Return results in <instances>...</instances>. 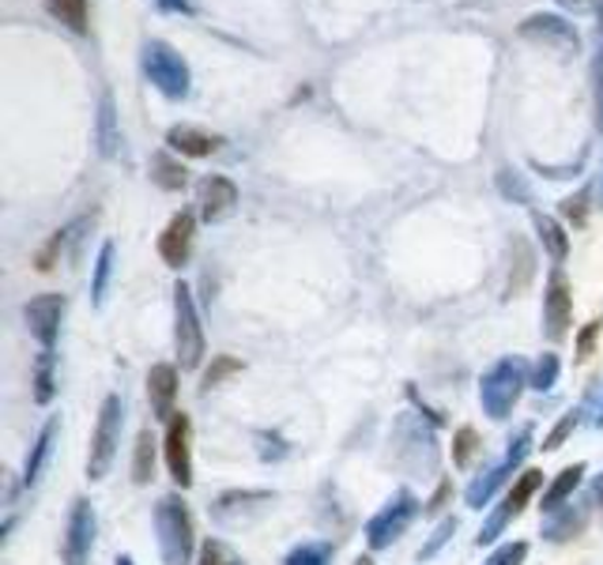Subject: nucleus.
I'll use <instances>...</instances> for the list:
<instances>
[{
	"mask_svg": "<svg viewBox=\"0 0 603 565\" xmlns=\"http://www.w3.org/2000/svg\"><path fill=\"white\" fill-rule=\"evenodd\" d=\"M155 536L163 565H193L196 551V524L181 495H163L155 505Z\"/></svg>",
	"mask_w": 603,
	"mask_h": 565,
	"instance_id": "obj_1",
	"label": "nucleus"
},
{
	"mask_svg": "<svg viewBox=\"0 0 603 565\" xmlns=\"http://www.w3.org/2000/svg\"><path fill=\"white\" fill-rule=\"evenodd\" d=\"M528 388V365L521 362L517 355L510 358H498L479 381V403L495 423H505L517 408L521 393Z\"/></svg>",
	"mask_w": 603,
	"mask_h": 565,
	"instance_id": "obj_2",
	"label": "nucleus"
},
{
	"mask_svg": "<svg viewBox=\"0 0 603 565\" xmlns=\"http://www.w3.org/2000/svg\"><path fill=\"white\" fill-rule=\"evenodd\" d=\"M121 426H125V400L117 393H110L99 408L91 429V449H87V479L102 483L110 475L117 460V445H121Z\"/></svg>",
	"mask_w": 603,
	"mask_h": 565,
	"instance_id": "obj_3",
	"label": "nucleus"
},
{
	"mask_svg": "<svg viewBox=\"0 0 603 565\" xmlns=\"http://www.w3.org/2000/svg\"><path fill=\"white\" fill-rule=\"evenodd\" d=\"M174 351H178L181 370H196L208 351V339H204V324L196 313V301L189 283L174 286Z\"/></svg>",
	"mask_w": 603,
	"mask_h": 565,
	"instance_id": "obj_4",
	"label": "nucleus"
},
{
	"mask_svg": "<svg viewBox=\"0 0 603 565\" xmlns=\"http://www.w3.org/2000/svg\"><path fill=\"white\" fill-rule=\"evenodd\" d=\"M528 452H531V423H525L513 434V441H510V449H505V457L498 460V464H490L487 472L483 475H475L472 483H467V490H464V501H467V509H483V505H490V498H495V490L502 487V483H510L513 479V472H521V464L528 460Z\"/></svg>",
	"mask_w": 603,
	"mask_h": 565,
	"instance_id": "obj_5",
	"label": "nucleus"
},
{
	"mask_svg": "<svg viewBox=\"0 0 603 565\" xmlns=\"http://www.w3.org/2000/svg\"><path fill=\"white\" fill-rule=\"evenodd\" d=\"M144 72L151 84L158 87V94H166V99H185L189 94V65L170 42L151 38L144 46Z\"/></svg>",
	"mask_w": 603,
	"mask_h": 565,
	"instance_id": "obj_6",
	"label": "nucleus"
},
{
	"mask_svg": "<svg viewBox=\"0 0 603 565\" xmlns=\"http://www.w3.org/2000/svg\"><path fill=\"white\" fill-rule=\"evenodd\" d=\"M415 516H419V498L411 495V490H396V495L385 501V509L370 516V524H367L370 551H385V547H393L396 539L411 528Z\"/></svg>",
	"mask_w": 603,
	"mask_h": 565,
	"instance_id": "obj_7",
	"label": "nucleus"
},
{
	"mask_svg": "<svg viewBox=\"0 0 603 565\" xmlns=\"http://www.w3.org/2000/svg\"><path fill=\"white\" fill-rule=\"evenodd\" d=\"M539 487H543V472H536V467H528V472H521L517 479H513L510 495L502 498V505H498L495 513H490V521L479 528V536H475V547L495 543V539L502 536V531L510 528V524L517 521L521 513H525V505H528L531 495H536Z\"/></svg>",
	"mask_w": 603,
	"mask_h": 565,
	"instance_id": "obj_8",
	"label": "nucleus"
},
{
	"mask_svg": "<svg viewBox=\"0 0 603 565\" xmlns=\"http://www.w3.org/2000/svg\"><path fill=\"white\" fill-rule=\"evenodd\" d=\"M94 536H99V516L87 498H76L65 521V539H61V558L65 565H91Z\"/></svg>",
	"mask_w": 603,
	"mask_h": 565,
	"instance_id": "obj_9",
	"label": "nucleus"
},
{
	"mask_svg": "<svg viewBox=\"0 0 603 565\" xmlns=\"http://www.w3.org/2000/svg\"><path fill=\"white\" fill-rule=\"evenodd\" d=\"M163 457L166 467H170V479L178 483L181 490L193 487V419L185 411L166 423V437H163Z\"/></svg>",
	"mask_w": 603,
	"mask_h": 565,
	"instance_id": "obj_10",
	"label": "nucleus"
},
{
	"mask_svg": "<svg viewBox=\"0 0 603 565\" xmlns=\"http://www.w3.org/2000/svg\"><path fill=\"white\" fill-rule=\"evenodd\" d=\"M65 309H68V298L65 294H53V291L38 294V298H30L27 306H23V321H27L30 336L42 344V351H53V347H57Z\"/></svg>",
	"mask_w": 603,
	"mask_h": 565,
	"instance_id": "obj_11",
	"label": "nucleus"
},
{
	"mask_svg": "<svg viewBox=\"0 0 603 565\" xmlns=\"http://www.w3.org/2000/svg\"><path fill=\"white\" fill-rule=\"evenodd\" d=\"M569 324H574V291H569V280L554 268L551 280H547L543 291V332L551 344H562L569 336Z\"/></svg>",
	"mask_w": 603,
	"mask_h": 565,
	"instance_id": "obj_12",
	"label": "nucleus"
},
{
	"mask_svg": "<svg viewBox=\"0 0 603 565\" xmlns=\"http://www.w3.org/2000/svg\"><path fill=\"white\" fill-rule=\"evenodd\" d=\"M147 403H151V415L158 419V423H170L178 411H174V403H178V365L170 362H155L147 370Z\"/></svg>",
	"mask_w": 603,
	"mask_h": 565,
	"instance_id": "obj_13",
	"label": "nucleus"
},
{
	"mask_svg": "<svg viewBox=\"0 0 603 565\" xmlns=\"http://www.w3.org/2000/svg\"><path fill=\"white\" fill-rule=\"evenodd\" d=\"M193 234H196V219L193 211H178L166 230L158 234V257L166 260V268H181L193 253Z\"/></svg>",
	"mask_w": 603,
	"mask_h": 565,
	"instance_id": "obj_14",
	"label": "nucleus"
},
{
	"mask_svg": "<svg viewBox=\"0 0 603 565\" xmlns=\"http://www.w3.org/2000/svg\"><path fill=\"white\" fill-rule=\"evenodd\" d=\"M196 204H201L204 222H223L238 204V185L223 174H208L196 189Z\"/></svg>",
	"mask_w": 603,
	"mask_h": 565,
	"instance_id": "obj_15",
	"label": "nucleus"
},
{
	"mask_svg": "<svg viewBox=\"0 0 603 565\" xmlns=\"http://www.w3.org/2000/svg\"><path fill=\"white\" fill-rule=\"evenodd\" d=\"M589 501H566L562 509H554L543 521V539L547 543H566V539H577L585 528H589Z\"/></svg>",
	"mask_w": 603,
	"mask_h": 565,
	"instance_id": "obj_16",
	"label": "nucleus"
},
{
	"mask_svg": "<svg viewBox=\"0 0 603 565\" xmlns=\"http://www.w3.org/2000/svg\"><path fill=\"white\" fill-rule=\"evenodd\" d=\"M57 434H61V415H50L27 452V464H23V487H35V483L42 479L46 464H50V457H53V445H57Z\"/></svg>",
	"mask_w": 603,
	"mask_h": 565,
	"instance_id": "obj_17",
	"label": "nucleus"
},
{
	"mask_svg": "<svg viewBox=\"0 0 603 565\" xmlns=\"http://www.w3.org/2000/svg\"><path fill=\"white\" fill-rule=\"evenodd\" d=\"M521 35L525 38H536V42H547V46H566V50H577V30L569 27L566 20H559V15H528L525 23H521Z\"/></svg>",
	"mask_w": 603,
	"mask_h": 565,
	"instance_id": "obj_18",
	"label": "nucleus"
},
{
	"mask_svg": "<svg viewBox=\"0 0 603 565\" xmlns=\"http://www.w3.org/2000/svg\"><path fill=\"white\" fill-rule=\"evenodd\" d=\"M166 143H170V151H178V155L204 158V155H211V151L223 147V137H211V132L189 129V125H174V129L166 132Z\"/></svg>",
	"mask_w": 603,
	"mask_h": 565,
	"instance_id": "obj_19",
	"label": "nucleus"
},
{
	"mask_svg": "<svg viewBox=\"0 0 603 565\" xmlns=\"http://www.w3.org/2000/svg\"><path fill=\"white\" fill-rule=\"evenodd\" d=\"M585 472H589V467H585V464H569V467H562V472L551 479V487L543 490V501H539V509H543V513L551 516L554 509H562V505H566V501H574L577 487H581V479H585Z\"/></svg>",
	"mask_w": 603,
	"mask_h": 565,
	"instance_id": "obj_20",
	"label": "nucleus"
},
{
	"mask_svg": "<svg viewBox=\"0 0 603 565\" xmlns=\"http://www.w3.org/2000/svg\"><path fill=\"white\" fill-rule=\"evenodd\" d=\"M272 501V490H227L219 495V501L211 505V516L216 521H234V513H245V509H260Z\"/></svg>",
	"mask_w": 603,
	"mask_h": 565,
	"instance_id": "obj_21",
	"label": "nucleus"
},
{
	"mask_svg": "<svg viewBox=\"0 0 603 565\" xmlns=\"http://www.w3.org/2000/svg\"><path fill=\"white\" fill-rule=\"evenodd\" d=\"M531 227H536V234H539V242H543L547 257L562 265V260L569 257V234L562 230V222L551 219V215H543V211H531Z\"/></svg>",
	"mask_w": 603,
	"mask_h": 565,
	"instance_id": "obj_22",
	"label": "nucleus"
},
{
	"mask_svg": "<svg viewBox=\"0 0 603 565\" xmlns=\"http://www.w3.org/2000/svg\"><path fill=\"white\" fill-rule=\"evenodd\" d=\"M87 215L84 219H76L73 227H65V230H57V234L50 237V242L42 245V249H38V257H35V265H38V272H53V268L61 265V257H65V249H68V242H76L79 237V230L87 227Z\"/></svg>",
	"mask_w": 603,
	"mask_h": 565,
	"instance_id": "obj_23",
	"label": "nucleus"
},
{
	"mask_svg": "<svg viewBox=\"0 0 603 565\" xmlns=\"http://www.w3.org/2000/svg\"><path fill=\"white\" fill-rule=\"evenodd\" d=\"M151 181H155L158 189H166V193H181V189L189 185V170L174 155L158 151V155H151Z\"/></svg>",
	"mask_w": 603,
	"mask_h": 565,
	"instance_id": "obj_24",
	"label": "nucleus"
},
{
	"mask_svg": "<svg viewBox=\"0 0 603 565\" xmlns=\"http://www.w3.org/2000/svg\"><path fill=\"white\" fill-rule=\"evenodd\" d=\"M155 434H151V426H144L137 434V449H132V483L137 487H147L151 479H155Z\"/></svg>",
	"mask_w": 603,
	"mask_h": 565,
	"instance_id": "obj_25",
	"label": "nucleus"
},
{
	"mask_svg": "<svg viewBox=\"0 0 603 565\" xmlns=\"http://www.w3.org/2000/svg\"><path fill=\"white\" fill-rule=\"evenodd\" d=\"M53 365H57V355L38 351V362H35V403L38 408H50L53 396H57V373H53Z\"/></svg>",
	"mask_w": 603,
	"mask_h": 565,
	"instance_id": "obj_26",
	"label": "nucleus"
},
{
	"mask_svg": "<svg viewBox=\"0 0 603 565\" xmlns=\"http://www.w3.org/2000/svg\"><path fill=\"white\" fill-rule=\"evenodd\" d=\"M110 275H114V242H102L99 257H94V275H91V301L102 306L110 291Z\"/></svg>",
	"mask_w": 603,
	"mask_h": 565,
	"instance_id": "obj_27",
	"label": "nucleus"
},
{
	"mask_svg": "<svg viewBox=\"0 0 603 565\" xmlns=\"http://www.w3.org/2000/svg\"><path fill=\"white\" fill-rule=\"evenodd\" d=\"M46 12L76 35H87V0H46Z\"/></svg>",
	"mask_w": 603,
	"mask_h": 565,
	"instance_id": "obj_28",
	"label": "nucleus"
},
{
	"mask_svg": "<svg viewBox=\"0 0 603 565\" xmlns=\"http://www.w3.org/2000/svg\"><path fill=\"white\" fill-rule=\"evenodd\" d=\"M559 373H562V362L554 351H543L536 358V365L528 370V388H536V393H551L554 385H559Z\"/></svg>",
	"mask_w": 603,
	"mask_h": 565,
	"instance_id": "obj_29",
	"label": "nucleus"
},
{
	"mask_svg": "<svg viewBox=\"0 0 603 565\" xmlns=\"http://www.w3.org/2000/svg\"><path fill=\"white\" fill-rule=\"evenodd\" d=\"M483 452V441L479 434H475L472 426H460L457 434H452V464L460 467V472H467V467L475 464V457Z\"/></svg>",
	"mask_w": 603,
	"mask_h": 565,
	"instance_id": "obj_30",
	"label": "nucleus"
},
{
	"mask_svg": "<svg viewBox=\"0 0 603 565\" xmlns=\"http://www.w3.org/2000/svg\"><path fill=\"white\" fill-rule=\"evenodd\" d=\"M117 143H121V132H117L114 99L102 94V106H99V147H102V155H117Z\"/></svg>",
	"mask_w": 603,
	"mask_h": 565,
	"instance_id": "obj_31",
	"label": "nucleus"
},
{
	"mask_svg": "<svg viewBox=\"0 0 603 565\" xmlns=\"http://www.w3.org/2000/svg\"><path fill=\"white\" fill-rule=\"evenodd\" d=\"M196 565H245V558L230 543H223V539H204Z\"/></svg>",
	"mask_w": 603,
	"mask_h": 565,
	"instance_id": "obj_32",
	"label": "nucleus"
},
{
	"mask_svg": "<svg viewBox=\"0 0 603 565\" xmlns=\"http://www.w3.org/2000/svg\"><path fill=\"white\" fill-rule=\"evenodd\" d=\"M234 373H242V358H234V355H216V358H211L208 370H204V377H201V393H208V388L223 385V381L234 377Z\"/></svg>",
	"mask_w": 603,
	"mask_h": 565,
	"instance_id": "obj_33",
	"label": "nucleus"
},
{
	"mask_svg": "<svg viewBox=\"0 0 603 565\" xmlns=\"http://www.w3.org/2000/svg\"><path fill=\"white\" fill-rule=\"evenodd\" d=\"M498 193L505 196V201H517V204H531V189L525 181V174L510 170V166H502L498 170Z\"/></svg>",
	"mask_w": 603,
	"mask_h": 565,
	"instance_id": "obj_34",
	"label": "nucleus"
},
{
	"mask_svg": "<svg viewBox=\"0 0 603 565\" xmlns=\"http://www.w3.org/2000/svg\"><path fill=\"white\" fill-rule=\"evenodd\" d=\"M581 415H585V411H581V408L566 411V415H562V419H559V423H554V429H551V434H547V437H543V452H559V449H562V445H566V441H569V434H574V429H577V426H581Z\"/></svg>",
	"mask_w": 603,
	"mask_h": 565,
	"instance_id": "obj_35",
	"label": "nucleus"
},
{
	"mask_svg": "<svg viewBox=\"0 0 603 565\" xmlns=\"http://www.w3.org/2000/svg\"><path fill=\"white\" fill-rule=\"evenodd\" d=\"M283 565H332V543H298Z\"/></svg>",
	"mask_w": 603,
	"mask_h": 565,
	"instance_id": "obj_36",
	"label": "nucleus"
},
{
	"mask_svg": "<svg viewBox=\"0 0 603 565\" xmlns=\"http://www.w3.org/2000/svg\"><path fill=\"white\" fill-rule=\"evenodd\" d=\"M452 536H457V516H446V521H441L438 528L431 531V539H426V543H423V551H419V562H431V558H438V554H441V547H446Z\"/></svg>",
	"mask_w": 603,
	"mask_h": 565,
	"instance_id": "obj_37",
	"label": "nucleus"
},
{
	"mask_svg": "<svg viewBox=\"0 0 603 565\" xmlns=\"http://www.w3.org/2000/svg\"><path fill=\"white\" fill-rule=\"evenodd\" d=\"M589 201H592L589 189H577L574 196H566V201H562V215H566V222L585 227V222H589Z\"/></svg>",
	"mask_w": 603,
	"mask_h": 565,
	"instance_id": "obj_38",
	"label": "nucleus"
},
{
	"mask_svg": "<svg viewBox=\"0 0 603 565\" xmlns=\"http://www.w3.org/2000/svg\"><path fill=\"white\" fill-rule=\"evenodd\" d=\"M525 558H528V543H525V539H513V543L498 547V551L490 554L483 565H525Z\"/></svg>",
	"mask_w": 603,
	"mask_h": 565,
	"instance_id": "obj_39",
	"label": "nucleus"
},
{
	"mask_svg": "<svg viewBox=\"0 0 603 565\" xmlns=\"http://www.w3.org/2000/svg\"><path fill=\"white\" fill-rule=\"evenodd\" d=\"M600 332H603V321H589V324L581 329V336H577V358H581V362L592 355V347H596Z\"/></svg>",
	"mask_w": 603,
	"mask_h": 565,
	"instance_id": "obj_40",
	"label": "nucleus"
},
{
	"mask_svg": "<svg viewBox=\"0 0 603 565\" xmlns=\"http://www.w3.org/2000/svg\"><path fill=\"white\" fill-rule=\"evenodd\" d=\"M592 102H596V129L603 132V57L592 65Z\"/></svg>",
	"mask_w": 603,
	"mask_h": 565,
	"instance_id": "obj_41",
	"label": "nucleus"
},
{
	"mask_svg": "<svg viewBox=\"0 0 603 565\" xmlns=\"http://www.w3.org/2000/svg\"><path fill=\"white\" fill-rule=\"evenodd\" d=\"M408 400H411V403H415V408H419V415H426V419H431V423H434V426H441V423H446V419H441V415H438V411H434V408H431V403H426V400H423V396H419V393H415V385H408Z\"/></svg>",
	"mask_w": 603,
	"mask_h": 565,
	"instance_id": "obj_42",
	"label": "nucleus"
},
{
	"mask_svg": "<svg viewBox=\"0 0 603 565\" xmlns=\"http://www.w3.org/2000/svg\"><path fill=\"white\" fill-rule=\"evenodd\" d=\"M449 498H452V483L449 479H441V487L434 490V498L426 501V513H441V509L449 505Z\"/></svg>",
	"mask_w": 603,
	"mask_h": 565,
	"instance_id": "obj_43",
	"label": "nucleus"
},
{
	"mask_svg": "<svg viewBox=\"0 0 603 565\" xmlns=\"http://www.w3.org/2000/svg\"><path fill=\"white\" fill-rule=\"evenodd\" d=\"M163 12H189V0H155Z\"/></svg>",
	"mask_w": 603,
	"mask_h": 565,
	"instance_id": "obj_44",
	"label": "nucleus"
},
{
	"mask_svg": "<svg viewBox=\"0 0 603 565\" xmlns=\"http://www.w3.org/2000/svg\"><path fill=\"white\" fill-rule=\"evenodd\" d=\"M592 501H600V505H603V472L592 479Z\"/></svg>",
	"mask_w": 603,
	"mask_h": 565,
	"instance_id": "obj_45",
	"label": "nucleus"
},
{
	"mask_svg": "<svg viewBox=\"0 0 603 565\" xmlns=\"http://www.w3.org/2000/svg\"><path fill=\"white\" fill-rule=\"evenodd\" d=\"M559 4H566V8H581V4H589V0H559Z\"/></svg>",
	"mask_w": 603,
	"mask_h": 565,
	"instance_id": "obj_46",
	"label": "nucleus"
},
{
	"mask_svg": "<svg viewBox=\"0 0 603 565\" xmlns=\"http://www.w3.org/2000/svg\"><path fill=\"white\" fill-rule=\"evenodd\" d=\"M114 565H137V562H132V558H129V554H121V558H117Z\"/></svg>",
	"mask_w": 603,
	"mask_h": 565,
	"instance_id": "obj_47",
	"label": "nucleus"
},
{
	"mask_svg": "<svg viewBox=\"0 0 603 565\" xmlns=\"http://www.w3.org/2000/svg\"><path fill=\"white\" fill-rule=\"evenodd\" d=\"M596 426H603V403H600V411H596V419H592Z\"/></svg>",
	"mask_w": 603,
	"mask_h": 565,
	"instance_id": "obj_48",
	"label": "nucleus"
},
{
	"mask_svg": "<svg viewBox=\"0 0 603 565\" xmlns=\"http://www.w3.org/2000/svg\"><path fill=\"white\" fill-rule=\"evenodd\" d=\"M355 565H374V558H359V562H355Z\"/></svg>",
	"mask_w": 603,
	"mask_h": 565,
	"instance_id": "obj_49",
	"label": "nucleus"
},
{
	"mask_svg": "<svg viewBox=\"0 0 603 565\" xmlns=\"http://www.w3.org/2000/svg\"><path fill=\"white\" fill-rule=\"evenodd\" d=\"M600 204H603V178H600Z\"/></svg>",
	"mask_w": 603,
	"mask_h": 565,
	"instance_id": "obj_50",
	"label": "nucleus"
},
{
	"mask_svg": "<svg viewBox=\"0 0 603 565\" xmlns=\"http://www.w3.org/2000/svg\"><path fill=\"white\" fill-rule=\"evenodd\" d=\"M600 27H603V8H600Z\"/></svg>",
	"mask_w": 603,
	"mask_h": 565,
	"instance_id": "obj_51",
	"label": "nucleus"
}]
</instances>
